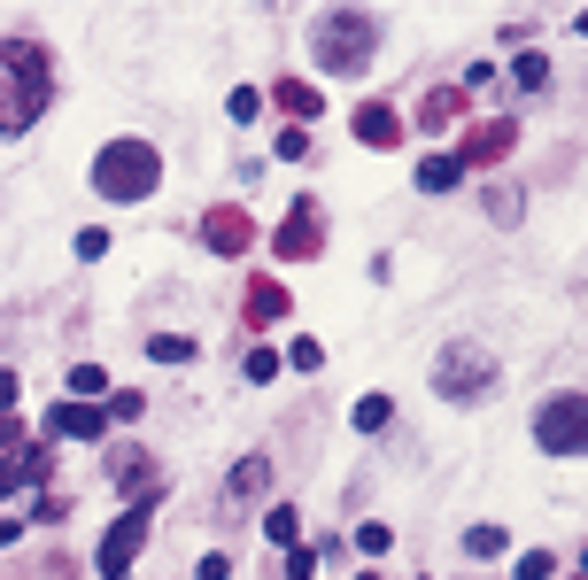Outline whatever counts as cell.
Instances as JSON below:
<instances>
[{
  "instance_id": "52a82bcc",
  "label": "cell",
  "mask_w": 588,
  "mask_h": 580,
  "mask_svg": "<svg viewBox=\"0 0 588 580\" xmlns=\"http://www.w3.org/2000/svg\"><path fill=\"white\" fill-rule=\"evenodd\" d=\"M272 247H279V264H310L317 247H325V240H317V202H295V217L272 232Z\"/></svg>"
},
{
  "instance_id": "9c48e42d",
  "label": "cell",
  "mask_w": 588,
  "mask_h": 580,
  "mask_svg": "<svg viewBox=\"0 0 588 580\" xmlns=\"http://www.w3.org/2000/svg\"><path fill=\"white\" fill-rule=\"evenodd\" d=\"M357 140H364V147H395V140H403V117H395L387 101H372V109H357Z\"/></svg>"
},
{
  "instance_id": "ffe728a7",
  "label": "cell",
  "mask_w": 588,
  "mask_h": 580,
  "mask_svg": "<svg viewBox=\"0 0 588 580\" xmlns=\"http://www.w3.org/2000/svg\"><path fill=\"white\" fill-rule=\"evenodd\" d=\"M357 549H364V557H387V549H395V534H387L380 519H364V527H357Z\"/></svg>"
},
{
  "instance_id": "44dd1931",
  "label": "cell",
  "mask_w": 588,
  "mask_h": 580,
  "mask_svg": "<svg viewBox=\"0 0 588 580\" xmlns=\"http://www.w3.org/2000/svg\"><path fill=\"white\" fill-rule=\"evenodd\" d=\"M101 387H109L101 364H77V372H70V402H86V395H101Z\"/></svg>"
},
{
  "instance_id": "8fae6325",
  "label": "cell",
  "mask_w": 588,
  "mask_h": 580,
  "mask_svg": "<svg viewBox=\"0 0 588 580\" xmlns=\"http://www.w3.org/2000/svg\"><path fill=\"white\" fill-rule=\"evenodd\" d=\"M264 480H272V464H264V457H240V464H232V480H225V504H256Z\"/></svg>"
},
{
  "instance_id": "9a60e30c",
  "label": "cell",
  "mask_w": 588,
  "mask_h": 580,
  "mask_svg": "<svg viewBox=\"0 0 588 580\" xmlns=\"http://www.w3.org/2000/svg\"><path fill=\"white\" fill-rule=\"evenodd\" d=\"M279 310H287V294H279L272 279H264V287H248V325H272Z\"/></svg>"
},
{
  "instance_id": "ba28073f",
  "label": "cell",
  "mask_w": 588,
  "mask_h": 580,
  "mask_svg": "<svg viewBox=\"0 0 588 580\" xmlns=\"http://www.w3.org/2000/svg\"><path fill=\"white\" fill-rule=\"evenodd\" d=\"M202 240L217 247V256H240V247L256 240V225H248L240 209H209V217H202Z\"/></svg>"
},
{
  "instance_id": "d4e9b609",
  "label": "cell",
  "mask_w": 588,
  "mask_h": 580,
  "mask_svg": "<svg viewBox=\"0 0 588 580\" xmlns=\"http://www.w3.org/2000/svg\"><path fill=\"white\" fill-rule=\"evenodd\" d=\"M287 364H295V372H317V364H325V349H317V341H310V334H302V341H295V349H287Z\"/></svg>"
},
{
  "instance_id": "484cf974",
  "label": "cell",
  "mask_w": 588,
  "mask_h": 580,
  "mask_svg": "<svg viewBox=\"0 0 588 580\" xmlns=\"http://www.w3.org/2000/svg\"><path fill=\"white\" fill-rule=\"evenodd\" d=\"M310 565H317L310 549H279V572H287V580H310Z\"/></svg>"
},
{
  "instance_id": "30bf717a",
  "label": "cell",
  "mask_w": 588,
  "mask_h": 580,
  "mask_svg": "<svg viewBox=\"0 0 588 580\" xmlns=\"http://www.w3.org/2000/svg\"><path fill=\"white\" fill-rule=\"evenodd\" d=\"M55 434H70V442H101V410H94V402H55Z\"/></svg>"
},
{
  "instance_id": "cb8c5ba5",
  "label": "cell",
  "mask_w": 588,
  "mask_h": 580,
  "mask_svg": "<svg viewBox=\"0 0 588 580\" xmlns=\"http://www.w3.org/2000/svg\"><path fill=\"white\" fill-rule=\"evenodd\" d=\"M248 379H256V387L279 379V349H248Z\"/></svg>"
},
{
  "instance_id": "7c38bea8",
  "label": "cell",
  "mask_w": 588,
  "mask_h": 580,
  "mask_svg": "<svg viewBox=\"0 0 588 580\" xmlns=\"http://www.w3.org/2000/svg\"><path fill=\"white\" fill-rule=\"evenodd\" d=\"M272 101H279V109L295 117V132H302V124L317 117V86H302V77H279V94H272Z\"/></svg>"
},
{
  "instance_id": "83f0119b",
  "label": "cell",
  "mask_w": 588,
  "mask_h": 580,
  "mask_svg": "<svg viewBox=\"0 0 588 580\" xmlns=\"http://www.w3.org/2000/svg\"><path fill=\"white\" fill-rule=\"evenodd\" d=\"M16 402V372H0V410H9Z\"/></svg>"
},
{
  "instance_id": "6da1fadb",
  "label": "cell",
  "mask_w": 588,
  "mask_h": 580,
  "mask_svg": "<svg viewBox=\"0 0 588 580\" xmlns=\"http://www.w3.org/2000/svg\"><path fill=\"white\" fill-rule=\"evenodd\" d=\"M47 94H55V62H47V47H32V39H0V140L32 132L39 109H47Z\"/></svg>"
},
{
  "instance_id": "f546056e",
  "label": "cell",
  "mask_w": 588,
  "mask_h": 580,
  "mask_svg": "<svg viewBox=\"0 0 588 580\" xmlns=\"http://www.w3.org/2000/svg\"><path fill=\"white\" fill-rule=\"evenodd\" d=\"M364 580H372V572H364Z\"/></svg>"
},
{
  "instance_id": "8992f818",
  "label": "cell",
  "mask_w": 588,
  "mask_h": 580,
  "mask_svg": "<svg viewBox=\"0 0 588 580\" xmlns=\"http://www.w3.org/2000/svg\"><path fill=\"white\" fill-rule=\"evenodd\" d=\"M147 519H155V504H147V495H140V504L101 534V549H94V565H101V580H124L132 572V557H140V542H147Z\"/></svg>"
},
{
  "instance_id": "4316f807",
  "label": "cell",
  "mask_w": 588,
  "mask_h": 580,
  "mask_svg": "<svg viewBox=\"0 0 588 580\" xmlns=\"http://www.w3.org/2000/svg\"><path fill=\"white\" fill-rule=\"evenodd\" d=\"M519 580H550V549H527L519 557Z\"/></svg>"
},
{
  "instance_id": "ac0fdd59",
  "label": "cell",
  "mask_w": 588,
  "mask_h": 580,
  "mask_svg": "<svg viewBox=\"0 0 588 580\" xmlns=\"http://www.w3.org/2000/svg\"><path fill=\"white\" fill-rule=\"evenodd\" d=\"M147 357H155V364H187V357H194V341H187V334H155V341H147Z\"/></svg>"
},
{
  "instance_id": "7402d4cb",
  "label": "cell",
  "mask_w": 588,
  "mask_h": 580,
  "mask_svg": "<svg viewBox=\"0 0 588 580\" xmlns=\"http://www.w3.org/2000/svg\"><path fill=\"white\" fill-rule=\"evenodd\" d=\"M512 77L535 94V86H550V62H542V55H519V62H512Z\"/></svg>"
},
{
  "instance_id": "e0dca14e",
  "label": "cell",
  "mask_w": 588,
  "mask_h": 580,
  "mask_svg": "<svg viewBox=\"0 0 588 580\" xmlns=\"http://www.w3.org/2000/svg\"><path fill=\"white\" fill-rule=\"evenodd\" d=\"M418 124H427V132L457 124V94H427V101H418Z\"/></svg>"
},
{
  "instance_id": "5bb4252c",
  "label": "cell",
  "mask_w": 588,
  "mask_h": 580,
  "mask_svg": "<svg viewBox=\"0 0 588 580\" xmlns=\"http://www.w3.org/2000/svg\"><path fill=\"white\" fill-rule=\"evenodd\" d=\"M418 186H427V194H449V186H457V155H427V162H418Z\"/></svg>"
},
{
  "instance_id": "603a6c76",
  "label": "cell",
  "mask_w": 588,
  "mask_h": 580,
  "mask_svg": "<svg viewBox=\"0 0 588 580\" xmlns=\"http://www.w3.org/2000/svg\"><path fill=\"white\" fill-rule=\"evenodd\" d=\"M225 117H232V124H256V117H264V94H248V86H240V94L225 101Z\"/></svg>"
},
{
  "instance_id": "d6986e66",
  "label": "cell",
  "mask_w": 588,
  "mask_h": 580,
  "mask_svg": "<svg viewBox=\"0 0 588 580\" xmlns=\"http://www.w3.org/2000/svg\"><path fill=\"white\" fill-rule=\"evenodd\" d=\"M503 542H512L503 527H472V534H465V549H472V557H503Z\"/></svg>"
},
{
  "instance_id": "4fadbf2b",
  "label": "cell",
  "mask_w": 588,
  "mask_h": 580,
  "mask_svg": "<svg viewBox=\"0 0 588 580\" xmlns=\"http://www.w3.org/2000/svg\"><path fill=\"white\" fill-rule=\"evenodd\" d=\"M387 419H395V402H387V395H364V402L349 410V426H357V434H387Z\"/></svg>"
},
{
  "instance_id": "5b68a950",
  "label": "cell",
  "mask_w": 588,
  "mask_h": 580,
  "mask_svg": "<svg viewBox=\"0 0 588 580\" xmlns=\"http://www.w3.org/2000/svg\"><path fill=\"white\" fill-rule=\"evenodd\" d=\"M434 387H442V402H480V395H495V357L488 349H442V364H434Z\"/></svg>"
},
{
  "instance_id": "2e32d148",
  "label": "cell",
  "mask_w": 588,
  "mask_h": 580,
  "mask_svg": "<svg viewBox=\"0 0 588 580\" xmlns=\"http://www.w3.org/2000/svg\"><path fill=\"white\" fill-rule=\"evenodd\" d=\"M264 534H272L279 549H302V519H295V504H279V511L264 519Z\"/></svg>"
},
{
  "instance_id": "7a4b0ae2",
  "label": "cell",
  "mask_w": 588,
  "mask_h": 580,
  "mask_svg": "<svg viewBox=\"0 0 588 580\" xmlns=\"http://www.w3.org/2000/svg\"><path fill=\"white\" fill-rule=\"evenodd\" d=\"M310 47H317V70L357 77V70H372L380 16H372V9H325V16H317V32H310Z\"/></svg>"
},
{
  "instance_id": "3957f363",
  "label": "cell",
  "mask_w": 588,
  "mask_h": 580,
  "mask_svg": "<svg viewBox=\"0 0 588 580\" xmlns=\"http://www.w3.org/2000/svg\"><path fill=\"white\" fill-rule=\"evenodd\" d=\"M94 186H101L109 202H147V194L163 186V155H155L147 140H109V147L94 155Z\"/></svg>"
},
{
  "instance_id": "277c9868",
  "label": "cell",
  "mask_w": 588,
  "mask_h": 580,
  "mask_svg": "<svg viewBox=\"0 0 588 580\" xmlns=\"http://www.w3.org/2000/svg\"><path fill=\"white\" fill-rule=\"evenodd\" d=\"M535 449L550 457H588V395H550L535 410Z\"/></svg>"
},
{
  "instance_id": "f1b7e54d",
  "label": "cell",
  "mask_w": 588,
  "mask_h": 580,
  "mask_svg": "<svg viewBox=\"0 0 588 580\" xmlns=\"http://www.w3.org/2000/svg\"><path fill=\"white\" fill-rule=\"evenodd\" d=\"M9 542H16V527H9V519H0V549H9Z\"/></svg>"
}]
</instances>
